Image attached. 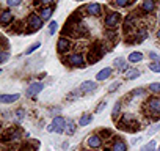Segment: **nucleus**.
I'll return each instance as SVG.
<instances>
[{
	"label": "nucleus",
	"mask_w": 160,
	"mask_h": 151,
	"mask_svg": "<svg viewBox=\"0 0 160 151\" xmlns=\"http://www.w3.org/2000/svg\"><path fill=\"white\" fill-rule=\"evenodd\" d=\"M144 113L149 117H160V96H151L146 99Z\"/></svg>",
	"instance_id": "nucleus-1"
},
{
	"label": "nucleus",
	"mask_w": 160,
	"mask_h": 151,
	"mask_svg": "<svg viewBox=\"0 0 160 151\" xmlns=\"http://www.w3.org/2000/svg\"><path fill=\"white\" fill-rule=\"evenodd\" d=\"M47 131L49 132H57V134H63L66 131V120L63 117H55L50 124L47 126Z\"/></svg>",
	"instance_id": "nucleus-2"
},
{
	"label": "nucleus",
	"mask_w": 160,
	"mask_h": 151,
	"mask_svg": "<svg viewBox=\"0 0 160 151\" xmlns=\"http://www.w3.org/2000/svg\"><path fill=\"white\" fill-rule=\"evenodd\" d=\"M21 137H22V132H21V129H18V128H10V129H7L5 132H3V143H14V142H18V140H21Z\"/></svg>",
	"instance_id": "nucleus-3"
},
{
	"label": "nucleus",
	"mask_w": 160,
	"mask_h": 151,
	"mask_svg": "<svg viewBox=\"0 0 160 151\" xmlns=\"http://www.w3.org/2000/svg\"><path fill=\"white\" fill-rule=\"evenodd\" d=\"M87 146L91 148V149H99L102 145H104V138L101 134H91L88 138H87Z\"/></svg>",
	"instance_id": "nucleus-4"
},
{
	"label": "nucleus",
	"mask_w": 160,
	"mask_h": 151,
	"mask_svg": "<svg viewBox=\"0 0 160 151\" xmlns=\"http://www.w3.org/2000/svg\"><path fill=\"white\" fill-rule=\"evenodd\" d=\"M127 149L129 146L121 137H113V140L110 142V146L107 148V151H127Z\"/></svg>",
	"instance_id": "nucleus-5"
},
{
	"label": "nucleus",
	"mask_w": 160,
	"mask_h": 151,
	"mask_svg": "<svg viewBox=\"0 0 160 151\" xmlns=\"http://www.w3.org/2000/svg\"><path fill=\"white\" fill-rule=\"evenodd\" d=\"M119 21H121V14L118 11H110L105 16V27L107 29H115L119 24Z\"/></svg>",
	"instance_id": "nucleus-6"
},
{
	"label": "nucleus",
	"mask_w": 160,
	"mask_h": 151,
	"mask_svg": "<svg viewBox=\"0 0 160 151\" xmlns=\"http://www.w3.org/2000/svg\"><path fill=\"white\" fill-rule=\"evenodd\" d=\"M68 65H71V66H77V68H82V66H85V57L80 54V52H75V54H71L69 57H68Z\"/></svg>",
	"instance_id": "nucleus-7"
},
{
	"label": "nucleus",
	"mask_w": 160,
	"mask_h": 151,
	"mask_svg": "<svg viewBox=\"0 0 160 151\" xmlns=\"http://www.w3.org/2000/svg\"><path fill=\"white\" fill-rule=\"evenodd\" d=\"M42 19H41V16L39 14H35V13H32L28 18H27V24L30 25V29L32 30H39L41 27H42Z\"/></svg>",
	"instance_id": "nucleus-8"
},
{
	"label": "nucleus",
	"mask_w": 160,
	"mask_h": 151,
	"mask_svg": "<svg viewBox=\"0 0 160 151\" xmlns=\"http://www.w3.org/2000/svg\"><path fill=\"white\" fill-rule=\"evenodd\" d=\"M42 88H44V84H42V82H33V84H30V87L27 88L25 95H27L28 98H33V96L39 95V93L42 91Z\"/></svg>",
	"instance_id": "nucleus-9"
},
{
	"label": "nucleus",
	"mask_w": 160,
	"mask_h": 151,
	"mask_svg": "<svg viewBox=\"0 0 160 151\" xmlns=\"http://www.w3.org/2000/svg\"><path fill=\"white\" fill-rule=\"evenodd\" d=\"M96 88H98V85H96V82H93V81H85V82L80 84V87H78V90H80V93H82V95H85V93H93V91H96Z\"/></svg>",
	"instance_id": "nucleus-10"
},
{
	"label": "nucleus",
	"mask_w": 160,
	"mask_h": 151,
	"mask_svg": "<svg viewBox=\"0 0 160 151\" xmlns=\"http://www.w3.org/2000/svg\"><path fill=\"white\" fill-rule=\"evenodd\" d=\"M71 41L68 39V38H60L58 39V43H57V50L60 52V54H66V52H69L71 50Z\"/></svg>",
	"instance_id": "nucleus-11"
},
{
	"label": "nucleus",
	"mask_w": 160,
	"mask_h": 151,
	"mask_svg": "<svg viewBox=\"0 0 160 151\" xmlns=\"http://www.w3.org/2000/svg\"><path fill=\"white\" fill-rule=\"evenodd\" d=\"M87 13L90 14V16H101L102 14V11H104V8H102V5L101 3H90V5H87Z\"/></svg>",
	"instance_id": "nucleus-12"
},
{
	"label": "nucleus",
	"mask_w": 160,
	"mask_h": 151,
	"mask_svg": "<svg viewBox=\"0 0 160 151\" xmlns=\"http://www.w3.org/2000/svg\"><path fill=\"white\" fill-rule=\"evenodd\" d=\"M13 11H10V10H3L2 11V16H0V22H2V25H10L11 22H13Z\"/></svg>",
	"instance_id": "nucleus-13"
},
{
	"label": "nucleus",
	"mask_w": 160,
	"mask_h": 151,
	"mask_svg": "<svg viewBox=\"0 0 160 151\" xmlns=\"http://www.w3.org/2000/svg\"><path fill=\"white\" fill-rule=\"evenodd\" d=\"M21 95L19 93H14V95H2L0 96V102L2 104H13L16 101H19Z\"/></svg>",
	"instance_id": "nucleus-14"
},
{
	"label": "nucleus",
	"mask_w": 160,
	"mask_h": 151,
	"mask_svg": "<svg viewBox=\"0 0 160 151\" xmlns=\"http://www.w3.org/2000/svg\"><path fill=\"white\" fill-rule=\"evenodd\" d=\"M110 76H112V68H104V69H101L96 74V81L98 82H104V81H107L110 77Z\"/></svg>",
	"instance_id": "nucleus-15"
},
{
	"label": "nucleus",
	"mask_w": 160,
	"mask_h": 151,
	"mask_svg": "<svg viewBox=\"0 0 160 151\" xmlns=\"http://www.w3.org/2000/svg\"><path fill=\"white\" fill-rule=\"evenodd\" d=\"M154 8H155V0H144L143 5H141V11H143L144 14L152 13V11H154Z\"/></svg>",
	"instance_id": "nucleus-16"
},
{
	"label": "nucleus",
	"mask_w": 160,
	"mask_h": 151,
	"mask_svg": "<svg viewBox=\"0 0 160 151\" xmlns=\"http://www.w3.org/2000/svg\"><path fill=\"white\" fill-rule=\"evenodd\" d=\"M113 66L116 68V69H119V71H127L129 68H127V63H126V58H122V57H118V58H115L113 60Z\"/></svg>",
	"instance_id": "nucleus-17"
},
{
	"label": "nucleus",
	"mask_w": 160,
	"mask_h": 151,
	"mask_svg": "<svg viewBox=\"0 0 160 151\" xmlns=\"http://www.w3.org/2000/svg\"><path fill=\"white\" fill-rule=\"evenodd\" d=\"M52 14H53V10H52L50 7H44V8L39 10V16H41L42 21H49Z\"/></svg>",
	"instance_id": "nucleus-18"
},
{
	"label": "nucleus",
	"mask_w": 160,
	"mask_h": 151,
	"mask_svg": "<svg viewBox=\"0 0 160 151\" xmlns=\"http://www.w3.org/2000/svg\"><path fill=\"white\" fill-rule=\"evenodd\" d=\"M121 109H122V101H116V104L113 106V110H112V120H118L119 118Z\"/></svg>",
	"instance_id": "nucleus-19"
},
{
	"label": "nucleus",
	"mask_w": 160,
	"mask_h": 151,
	"mask_svg": "<svg viewBox=\"0 0 160 151\" xmlns=\"http://www.w3.org/2000/svg\"><path fill=\"white\" fill-rule=\"evenodd\" d=\"M140 76H141V72L138 69H127L126 74H124V77H126V81H133V79L140 77Z\"/></svg>",
	"instance_id": "nucleus-20"
},
{
	"label": "nucleus",
	"mask_w": 160,
	"mask_h": 151,
	"mask_svg": "<svg viewBox=\"0 0 160 151\" xmlns=\"http://www.w3.org/2000/svg\"><path fill=\"white\" fill-rule=\"evenodd\" d=\"M91 121H93V115L91 113H83L78 120V126H88V124H91Z\"/></svg>",
	"instance_id": "nucleus-21"
},
{
	"label": "nucleus",
	"mask_w": 160,
	"mask_h": 151,
	"mask_svg": "<svg viewBox=\"0 0 160 151\" xmlns=\"http://www.w3.org/2000/svg\"><path fill=\"white\" fill-rule=\"evenodd\" d=\"M127 60H129L130 63H138V61H141V60H143V54H141V52H138V50L130 52V54H129V57H127Z\"/></svg>",
	"instance_id": "nucleus-22"
},
{
	"label": "nucleus",
	"mask_w": 160,
	"mask_h": 151,
	"mask_svg": "<svg viewBox=\"0 0 160 151\" xmlns=\"http://www.w3.org/2000/svg\"><path fill=\"white\" fill-rule=\"evenodd\" d=\"M157 142L155 140H149L148 143H144L141 148H140V151H157Z\"/></svg>",
	"instance_id": "nucleus-23"
},
{
	"label": "nucleus",
	"mask_w": 160,
	"mask_h": 151,
	"mask_svg": "<svg viewBox=\"0 0 160 151\" xmlns=\"http://www.w3.org/2000/svg\"><path fill=\"white\" fill-rule=\"evenodd\" d=\"M68 135H72L75 132V123L74 120H66V131H64Z\"/></svg>",
	"instance_id": "nucleus-24"
},
{
	"label": "nucleus",
	"mask_w": 160,
	"mask_h": 151,
	"mask_svg": "<svg viewBox=\"0 0 160 151\" xmlns=\"http://www.w3.org/2000/svg\"><path fill=\"white\" fill-rule=\"evenodd\" d=\"M148 91H151L152 95H160V84L158 82H152L148 87Z\"/></svg>",
	"instance_id": "nucleus-25"
},
{
	"label": "nucleus",
	"mask_w": 160,
	"mask_h": 151,
	"mask_svg": "<svg viewBox=\"0 0 160 151\" xmlns=\"http://www.w3.org/2000/svg\"><path fill=\"white\" fill-rule=\"evenodd\" d=\"M39 47H41V43H39V41H38V43H33L32 46H28V47H27V50H25V55H30V54H33V52H35V50H38Z\"/></svg>",
	"instance_id": "nucleus-26"
},
{
	"label": "nucleus",
	"mask_w": 160,
	"mask_h": 151,
	"mask_svg": "<svg viewBox=\"0 0 160 151\" xmlns=\"http://www.w3.org/2000/svg\"><path fill=\"white\" fill-rule=\"evenodd\" d=\"M160 131V121L157 123V124H154V126H151L149 129H148V135L151 137V135H154V134H157Z\"/></svg>",
	"instance_id": "nucleus-27"
},
{
	"label": "nucleus",
	"mask_w": 160,
	"mask_h": 151,
	"mask_svg": "<svg viewBox=\"0 0 160 151\" xmlns=\"http://www.w3.org/2000/svg\"><path fill=\"white\" fill-rule=\"evenodd\" d=\"M149 69L152 72H160V61H152L149 63Z\"/></svg>",
	"instance_id": "nucleus-28"
},
{
	"label": "nucleus",
	"mask_w": 160,
	"mask_h": 151,
	"mask_svg": "<svg viewBox=\"0 0 160 151\" xmlns=\"http://www.w3.org/2000/svg\"><path fill=\"white\" fill-rule=\"evenodd\" d=\"M132 2H133V0H115V5L122 8V7H127L129 3H132Z\"/></svg>",
	"instance_id": "nucleus-29"
},
{
	"label": "nucleus",
	"mask_w": 160,
	"mask_h": 151,
	"mask_svg": "<svg viewBox=\"0 0 160 151\" xmlns=\"http://www.w3.org/2000/svg\"><path fill=\"white\" fill-rule=\"evenodd\" d=\"M144 93H146L144 88H135V90L130 93V96H138V98H140V96H144Z\"/></svg>",
	"instance_id": "nucleus-30"
},
{
	"label": "nucleus",
	"mask_w": 160,
	"mask_h": 151,
	"mask_svg": "<svg viewBox=\"0 0 160 151\" xmlns=\"http://www.w3.org/2000/svg\"><path fill=\"white\" fill-rule=\"evenodd\" d=\"M14 113H16V120H19V121L25 118V110H24V109H18Z\"/></svg>",
	"instance_id": "nucleus-31"
},
{
	"label": "nucleus",
	"mask_w": 160,
	"mask_h": 151,
	"mask_svg": "<svg viewBox=\"0 0 160 151\" xmlns=\"http://www.w3.org/2000/svg\"><path fill=\"white\" fill-rule=\"evenodd\" d=\"M21 3H22V0H7V5H8V7H11V8L19 7Z\"/></svg>",
	"instance_id": "nucleus-32"
},
{
	"label": "nucleus",
	"mask_w": 160,
	"mask_h": 151,
	"mask_svg": "<svg viewBox=\"0 0 160 151\" xmlns=\"http://www.w3.org/2000/svg\"><path fill=\"white\" fill-rule=\"evenodd\" d=\"M8 57H10V54L7 50H2V52H0V63H7Z\"/></svg>",
	"instance_id": "nucleus-33"
},
{
	"label": "nucleus",
	"mask_w": 160,
	"mask_h": 151,
	"mask_svg": "<svg viewBox=\"0 0 160 151\" xmlns=\"http://www.w3.org/2000/svg\"><path fill=\"white\" fill-rule=\"evenodd\" d=\"M57 29H58V24H57L55 21H52V22H50V25H49V33H50V35H53V33L57 32Z\"/></svg>",
	"instance_id": "nucleus-34"
},
{
	"label": "nucleus",
	"mask_w": 160,
	"mask_h": 151,
	"mask_svg": "<svg viewBox=\"0 0 160 151\" xmlns=\"http://www.w3.org/2000/svg\"><path fill=\"white\" fill-rule=\"evenodd\" d=\"M119 85H121V82H118V81H116V82H113V84L108 87V93H113V91H116Z\"/></svg>",
	"instance_id": "nucleus-35"
},
{
	"label": "nucleus",
	"mask_w": 160,
	"mask_h": 151,
	"mask_svg": "<svg viewBox=\"0 0 160 151\" xmlns=\"http://www.w3.org/2000/svg\"><path fill=\"white\" fill-rule=\"evenodd\" d=\"M105 106H107V102H105V101H102V102H101V104L96 107V113H101V112L105 109Z\"/></svg>",
	"instance_id": "nucleus-36"
},
{
	"label": "nucleus",
	"mask_w": 160,
	"mask_h": 151,
	"mask_svg": "<svg viewBox=\"0 0 160 151\" xmlns=\"http://www.w3.org/2000/svg\"><path fill=\"white\" fill-rule=\"evenodd\" d=\"M149 58L154 60V61H160V60H158V55H157L155 52H149Z\"/></svg>",
	"instance_id": "nucleus-37"
},
{
	"label": "nucleus",
	"mask_w": 160,
	"mask_h": 151,
	"mask_svg": "<svg viewBox=\"0 0 160 151\" xmlns=\"http://www.w3.org/2000/svg\"><path fill=\"white\" fill-rule=\"evenodd\" d=\"M101 135H102V138H105V137H107V138H113V137H110V131H107V129H105V131H102V132H101Z\"/></svg>",
	"instance_id": "nucleus-38"
},
{
	"label": "nucleus",
	"mask_w": 160,
	"mask_h": 151,
	"mask_svg": "<svg viewBox=\"0 0 160 151\" xmlns=\"http://www.w3.org/2000/svg\"><path fill=\"white\" fill-rule=\"evenodd\" d=\"M19 151H33V148H30V146H22Z\"/></svg>",
	"instance_id": "nucleus-39"
},
{
	"label": "nucleus",
	"mask_w": 160,
	"mask_h": 151,
	"mask_svg": "<svg viewBox=\"0 0 160 151\" xmlns=\"http://www.w3.org/2000/svg\"><path fill=\"white\" fill-rule=\"evenodd\" d=\"M39 2H42V3H52L53 0H39Z\"/></svg>",
	"instance_id": "nucleus-40"
},
{
	"label": "nucleus",
	"mask_w": 160,
	"mask_h": 151,
	"mask_svg": "<svg viewBox=\"0 0 160 151\" xmlns=\"http://www.w3.org/2000/svg\"><path fill=\"white\" fill-rule=\"evenodd\" d=\"M157 38H160V30H158V32H157Z\"/></svg>",
	"instance_id": "nucleus-41"
},
{
	"label": "nucleus",
	"mask_w": 160,
	"mask_h": 151,
	"mask_svg": "<svg viewBox=\"0 0 160 151\" xmlns=\"http://www.w3.org/2000/svg\"><path fill=\"white\" fill-rule=\"evenodd\" d=\"M158 24H160V13H158Z\"/></svg>",
	"instance_id": "nucleus-42"
},
{
	"label": "nucleus",
	"mask_w": 160,
	"mask_h": 151,
	"mask_svg": "<svg viewBox=\"0 0 160 151\" xmlns=\"http://www.w3.org/2000/svg\"><path fill=\"white\" fill-rule=\"evenodd\" d=\"M157 151H160V145H158V148H157Z\"/></svg>",
	"instance_id": "nucleus-43"
}]
</instances>
